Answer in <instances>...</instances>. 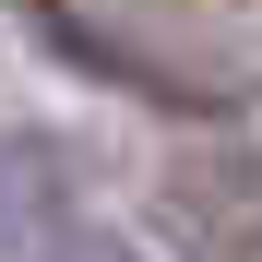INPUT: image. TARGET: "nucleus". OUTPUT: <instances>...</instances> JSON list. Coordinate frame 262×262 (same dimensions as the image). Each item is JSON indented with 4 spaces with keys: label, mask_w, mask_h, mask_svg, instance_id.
Instances as JSON below:
<instances>
[{
    "label": "nucleus",
    "mask_w": 262,
    "mask_h": 262,
    "mask_svg": "<svg viewBox=\"0 0 262 262\" xmlns=\"http://www.w3.org/2000/svg\"><path fill=\"white\" fill-rule=\"evenodd\" d=\"M155 238L179 262H262V155L238 131H191L155 167Z\"/></svg>",
    "instance_id": "1"
},
{
    "label": "nucleus",
    "mask_w": 262,
    "mask_h": 262,
    "mask_svg": "<svg viewBox=\"0 0 262 262\" xmlns=\"http://www.w3.org/2000/svg\"><path fill=\"white\" fill-rule=\"evenodd\" d=\"M48 227H72V155L48 131H0V262H24Z\"/></svg>",
    "instance_id": "2"
},
{
    "label": "nucleus",
    "mask_w": 262,
    "mask_h": 262,
    "mask_svg": "<svg viewBox=\"0 0 262 262\" xmlns=\"http://www.w3.org/2000/svg\"><path fill=\"white\" fill-rule=\"evenodd\" d=\"M36 262H131V250L96 238V227H48V238H36Z\"/></svg>",
    "instance_id": "3"
}]
</instances>
